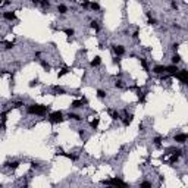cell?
<instances>
[{
  "mask_svg": "<svg viewBox=\"0 0 188 188\" xmlns=\"http://www.w3.org/2000/svg\"><path fill=\"white\" fill-rule=\"evenodd\" d=\"M26 112H28L29 115L44 116V115H47V112H49V106H46V104H31V106L26 107Z\"/></svg>",
  "mask_w": 188,
  "mask_h": 188,
  "instance_id": "1",
  "label": "cell"
},
{
  "mask_svg": "<svg viewBox=\"0 0 188 188\" xmlns=\"http://www.w3.org/2000/svg\"><path fill=\"white\" fill-rule=\"evenodd\" d=\"M49 120H50L51 123H59L63 120V113L60 110H56V112H51L50 115H49Z\"/></svg>",
  "mask_w": 188,
  "mask_h": 188,
  "instance_id": "2",
  "label": "cell"
},
{
  "mask_svg": "<svg viewBox=\"0 0 188 188\" xmlns=\"http://www.w3.org/2000/svg\"><path fill=\"white\" fill-rule=\"evenodd\" d=\"M103 184L104 185H115V187H127V182H123L119 178H112V179L103 181Z\"/></svg>",
  "mask_w": 188,
  "mask_h": 188,
  "instance_id": "3",
  "label": "cell"
},
{
  "mask_svg": "<svg viewBox=\"0 0 188 188\" xmlns=\"http://www.w3.org/2000/svg\"><path fill=\"white\" fill-rule=\"evenodd\" d=\"M176 78L179 79L182 84H187V82H188V71H187V69H181V71H178Z\"/></svg>",
  "mask_w": 188,
  "mask_h": 188,
  "instance_id": "4",
  "label": "cell"
},
{
  "mask_svg": "<svg viewBox=\"0 0 188 188\" xmlns=\"http://www.w3.org/2000/svg\"><path fill=\"white\" fill-rule=\"evenodd\" d=\"M178 66L176 65H171V66H166V72L171 75V77H176V74H178Z\"/></svg>",
  "mask_w": 188,
  "mask_h": 188,
  "instance_id": "5",
  "label": "cell"
},
{
  "mask_svg": "<svg viewBox=\"0 0 188 188\" xmlns=\"http://www.w3.org/2000/svg\"><path fill=\"white\" fill-rule=\"evenodd\" d=\"M187 134H176L175 137H173V140L176 141V143H179V144H184L185 141H187Z\"/></svg>",
  "mask_w": 188,
  "mask_h": 188,
  "instance_id": "6",
  "label": "cell"
},
{
  "mask_svg": "<svg viewBox=\"0 0 188 188\" xmlns=\"http://www.w3.org/2000/svg\"><path fill=\"white\" fill-rule=\"evenodd\" d=\"M113 51H115L116 56L119 57L122 54H125V47H123V46H113Z\"/></svg>",
  "mask_w": 188,
  "mask_h": 188,
  "instance_id": "7",
  "label": "cell"
},
{
  "mask_svg": "<svg viewBox=\"0 0 188 188\" xmlns=\"http://www.w3.org/2000/svg\"><path fill=\"white\" fill-rule=\"evenodd\" d=\"M85 103H87V100L82 99V100H75V102H72L71 106H72L74 109H79V107H82V104H85Z\"/></svg>",
  "mask_w": 188,
  "mask_h": 188,
  "instance_id": "8",
  "label": "cell"
},
{
  "mask_svg": "<svg viewBox=\"0 0 188 188\" xmlns=\"http://www.w3.org/2000/svg\"><path fill=\"white\" fill-rule=\"evenodd\" d=\"M3 18H5L6 21H15V19H16V15H15L13 12H5V13H3Z\"/></svg>",
  "mask_w": 188,
  "mask_h": 188,
  "instance_id": "9",
  "label": "cell"
},
{
  "mask_svg": "<svg viewBox=\"0 0 188 188\" xmlns=\"http://www.w3.org/2000/svg\"><path fill=\"white\" fill-rule=\"evenodd\" d=\"M153 72H154V74H165V72H166V66H163V65H157V66H154V68H153Z\"/></svg>",
  "mask_w": 188,
  "mask_h": 188,
  "instance_id": "10",
  "label": "cell"
},
{
  "mask_svg": "<svg viewBox=\"0 0 188 188\" xmlns=\"http://www.w3.org/2000/svg\"><path fill=\"white\" fill-rule=\"evenodd\" d=\"M53 91H54V94H56V96H62V94H65V90H63L62 87H59V85H54V87H53Z\"/></svg>",
  "mask_w": 188,
  "mask_h": 188,
  "instance_id": "11",
  "label": "cell"
},
{
  "mask_svg": "<svg viewBox=\"0 0 188 188\" xmlns=\"http://www.w3.org/2000/svg\"><path fill=\"white\" fill-rule=\"evenodd\" d=\"M132 119H134V116H132V115H127V116H125V119H123V125H125V127L131 125Z\"/></svg>",
  "mask_w": 188,
  "mask_h": 188,
  "instance_id": "12",
  "label": "cell"
},
{
  "mask_svg": "<svg viewBox=\"0 0 188 188\" xmlns=\"http://www.w3.org/2000/svg\"><path fill=\"white\" fill-rule=\"evenodd\" d=\"M57 12L62 13V15H65V13L68 12V8H66L65 5H59V6H57Z\"/></svg>",
  "mask_w": 188,
  "mask_h": 188,
  "instance_id": "13",
  "label": "cell"
},
{
  "mask_svg": "<svg viewBox=\"0 0 188 188\" xmlns=\"http://www.w3.org/2000/svg\"><path fill=\"white\" fill-rule=\"evenodd\" d=\"M100 63H102V59H100L99 56H96V57L91 60V66H99Z\"/></svg>",
  "mask_w": 188,
  "mask_h": 188,
  "instance_id": "14",
  "label": "cell"
},
{
  "mask_svg": "<svg viewBox=\"0 0 188 188\" xmlns=\"http://www.w3.org/2000/svg\"><path fill=\"white\" fill-rule=\"evenodd\" d=\"M99 122H100V119H99V118H96V119H93L91 122H90L91 128H93V129H97V127H99Z\"/></svg>",
  "mask_w": 188,
  "mask_h": 188,
  "instance_id": "15",
  "label": "cell"
},
{
  "mask_svg": "<svg viewBox=\"0 0 188 188\" xmlns=\"http://www.w3.org/2000/svg\"><path fill=\"white\" fill-rule=\"evenodd\" d=\"M69 71H71V68H68V66H65V68H63V69H62V71L59 72V74H57V77L60 78V77H63V75H66V74H68Z\"/></svg>",
  "mask_w": 188,
  "mask_h": 188,
  "instance_id": "16",
  "label": "cell"
},
{
  "mask_svg": "<svg viewBox=\"0 0 188 188\" xmlns=\"http://www.w3.org/2000/svg\"><path fill=\"white\" fill-rule=\"evenodd\" d=\"M90 26H91L93 29H96V31H99V29H100V25H99V22H97V21H91V22H90Z\"/></svg>",
  "mask_w": 188,
  "mask_h": 188,
  "instance_id": "17",
  "label": "cell"
},
{
  "mask_svg": "<svg viewBox=\"0 0 188 188\" xmlns=\"http://www.w3.org/2000/svg\"><path fill=\"white\" fill-rule=\"evenodd\" d=\"M109 115H110L112 118H113V119H119V113H118V112H115V110H112V109H109Z\"/></svg>",
  "mask_w": 188,
  "mask_h": 188,
  "instance_id": "18",
  "label": "cell"
},
{
  "mask_svg": "<svg viewBox=\"0 0 188 188\" xmlns=\"http://www.w3.org/2000/svg\"><path fill=\"white\" fill-rule=\"evenodd\" d=\"M179 62H181V56H179V54H175V56L172 57V63H173V65H178Z\"/></svg>",
  "mask_w": 188,
  "mask_h": 188,
  "instance_id": "19",
  "label": "cell"
},
{
  "mask_svg": "<svg viewBox=\"0 0 188 188\" xmlns=\"http://www.w3.org/2000/svg\"><path fill=\"white\" fill-rule=\"evenodd\" d=\"M13 47H15V43H13V41H12V43H10V41H5V49L10 50V49H13Z\"/></svg>",
  "mask_w": 188,
  "mask_h": 188,
  "instance_id": "20",
  "label": "cell"
},
{
  "mask_svg": "<svg viewBox=\"0 0 188 188\" xmlns=\"http://www.w3.org/2000/svg\"><path fill=\"white\" fill-rule=\"evenodd\" d=\"M69 118L74 119V120H81V119H82V118H81L79 115H77V113H69Z\"/></svg>",
  "mask_w": 188,
  "mask_h": 188,
  "instance_id": "21",
  "label": "cell"
},
{
  "mask_svg": "<svg viewBox=\"0 0 188 188\" xmlns=\"http://www.w3.org/2000/svg\"><path fill=\"white\" fill-rule=\"evenodd\" d=\"M90 8L93 9V10H100V5L96 3V2H93V3H90Z\"/></svg>",
  "mask_w": 188,
  "mask_h": 188,
  "instance_id": "22",
  "label": "cell"
},
{
  "mask_svg": "<svg viewBox=\"0 0 188 188\" xmlns=\"http://www.w3.org/2000/svg\"><path fill=\"white\" fill-rule=\"evenodd\" d=\"M147 16H148V24H150V25H154V24H156V19L151 18V13H150V12H147Z\"/></svg>",
  "mask_w": 188,
  "mask_h": 188,
  "instance_id": "23",
  "label": "cell"
},
{
  "mask_svg": "<svg viewBox=\"0 0 188 188\" xmlns=\"http://www.w3.org/2000/svg\"><path fill=\"white\" fill-rule=\"evenodd\" d=\"M40 3H41V6H43L44 9H49V8H50V2H49V0H41Z\"/></svg>",
  "mask_w": 188,
  "mask_h": 188,
  "instance_id": "24",
  "label": "cell"
},
{
  "mask_svg": "<svg viewBox=\"0 0 188 188\" xmlns=\"http://www.w3.org/2000/svg\"><path fill=\"white\" fill-rule=\"evenodd\" d=\"M153 141H154V144L157 145V147H160V145H162V138H160V137H156Z\"/></svg>",
  "mask_w": 188,
  "mask_h": 188,
  "instance_id": "25",
  "label": "cell"
},
{
  "mask_svg": "<svg viewBox=\"0 0 188 188\" xmlns=\"http://www.w3.org/2000/svg\"><path fill=\"white\" fill-rule=\"evenodd\" d=\"M97 96H99V99H104V97H106V93H104L103 90H99V91H97Z\"/></svg>",
  "mask_w": 188,
  "mask_h": 188,
  "instance_id": "26",
  "label": "cell"
},
{
  "mask_svg": "<svg viewBox=\"0 0 188 188\" xmlns=\"http://www.w3.org/2000/svg\"><path fill=\"white\" fill-rule=\"evenodd\" d=\"M41 66H43V68L46 69V71H49V69H50V66H49V63H47L46 60H41Z\"/></svg>",
  "mask_w": 188,
  "mask_h": 188,
  "instance_id": "27",
  "label": "cell"
},
{
  "mask_svg": "<svg viewBox=\"0 0 188 188\" xmlns=\"http://www.w3.org/2000/svg\"><path fill=\"white\" fill-rule=\"evenodd\" d=\"M18 166H19V163H18V162H12V163H9V168H12V169H16Z\"/></svg>",
  "mask_w": 188,
  "mask_h": 188,
  "instance_id": "28",
  "label": "cell"
},
{
  "mask_svg": "<svg viewBox=\"0 0 188 188\" xmlns=\"http://www.w3.org/2000/svg\"><path fill=\"white\" fill-rule=\"evenodd\" d=\"M22 106H24V103H22V102H16V103H13V107H15V109H19V107H22Z\"/></svg>",
  "mask_w": 188,
  "mask_h": 188,
  "instance_id": "29",
  "label": "cell"
},
{
  "mask_svg": "<svg viewBox=\"0 0 188 188\" xmlns=\"http://www.w3.org/2000/svg\"><path fill=\"white\" fill-rule=\"evenodd\" d=\"M140 185H141V187H144V188H150V187H151V184H150V182H147V181H144V182H141Z\"/></svg>",
  "mask_w": 188,
  "mask_h": 188,
  "instance_id": "30",
  "label": "cell"
},
{
  "mask_svg": "<svg viewBox=\"0 0 188 188\" xmlns=\"http://www.w3.org/2000/svg\"><path fill=\"white\" fill-rule=\"evenodd\" d=\"M65 34L69 35V37H71V35H74V29H72V28H71V29H69V28H66V29H65Z\"/></svg>",
  "mask_w": 188,
  "mask_h": 188,
  "instance_id": "31",
  "label": "cell"
},
{
  "mask_svg": "<svg viewBox=\"0 0 188 188\" xmlns=\"http://www.w3.org/2000/svg\"><path fill=\"white\" fill-rule=\"evenodd\" d=\"M115 87H116V88H122V87H123V82H122V81H116V82H115Z\"/></svg>",
  "mask_w": 188,
  "mask_h": 188,
  "instance_id": "32",
  "label": "cell"
},
{
  "mask_svg": "<svg viewBox=\"0 0 188 188\" xmlns=\"http://www.w3.org/2000/svg\"><path fill=\"white\" fill-rule=\"evenodd\" d=\"M140 63H141V66H143L144 69H148V68H147V62H145L144 59H140Z\"/></svg>",
  "mask_w": 188,
  "mask_h": 188,
  "instance_id": "33",
  "label": "cell"
},
{
  "mask_svg": "<svg viewBox=\"0 0 188 188\" xmlns=\"http://www.w3.org/2000/svg\"><path fill=\"white\" fill-rule=\"evenodd\" d=\"M34 85H37V79H34V81L29 82V87H34Z\"/></svg>",
  "mask_w": 188,
  "mask_h": 188,
  "instance_id": "34",
  "label": "cell"
},
{
  "mask_svg": "<svg viewBox=\"0 0 188 188\" xmlns=\"http://www.w3.org/2000/svg\"><path fill=\"white\" fill-rule=\"evenodd\" d=\"M178 47H179V44H178V43H175V44H173V46H172V49H173V50H176Z\"/></svg>",
  "mask_w": 188,
  "mask_h": 188,
  "instance_id": "35",
  "label": "cell"
},
{
  "mask_svg": "<svg viewBox=\"0 0 188 188\" xmlns=\"http://www.w3.org/2000/svg\"><path fill=\"white\" fill-rule=\"evenodd\" d=\"M31 166H33V168H38V165H37L35 162H33V163H31Z\"/></svg>",
  "mask_w": 188,
  "mask_h": 188,
  "instance_id": "36",
  "label": "cell"
},
{
  "mask_svg": "<svg viewBox=\"0 0 188 188\" xmlns=\"http://www.w3.org/2000/svg\"><path fill=\"white\" fill-rule=\"evenodd\" d=\"M132 37H134V38H137V37H138V31H135V33L132 34Z\"/></svg>",
  "mask_w": 188,
  "mask_h": 188,
  "instance_id": "37",
  "label": "cell"
},
{
  "mask_svg": "<svg viewBox=\"0 0 188 188\" xmlns=\"http://www.w3.org/2000/svg\"><path fill=\"white\" fill-rule=\"evenodd\" d=\"M31 2H33V3H40L41 0H31Z\"/></svg>",
  "mask_w": 188,
  "mask_h": 188,
  "instance_id": "38",
  "label": "cell"
},
{
  "mask_svg": "<svg viewBox=\"0 0 188 188\" xmlns=\"http://www.w3.org/2000/svg\"><path fill=\"white\" fill-rule=\"evenodd\" d=\"M2 3H3V0H0V5H2Z\"/></svg>",
  "mask_w": 188,
  "mask_h": 188,
  "instance_id": "39",
  "label": "cell"
}]
</instances>
